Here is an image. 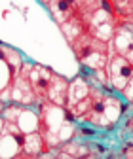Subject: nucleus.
<instances>
[{"label": "nucleus", "instance_id": "nucleus-12", "mask_svg": "<svg viewBox=\"0 0 133 159\" xmlns=\"http://www.w3.org/2000/svg\"><path fill=\"white\" fill-rule=\"evenodd\" d=\"M126 131H129V133H133V116L126 119Z\"/></svg>", "mask_w": 133, "mask_h": 159}, {"label": "nucleus", "instance_id": "nucleus-3", "mask_svg": "<svg viewBox=\"0 0 133 159\" xmlns=\"http://www.w3.org/2000/svg\"><path fill=\"white\" fill-rule=\"evenodd\" d=\"M55 78V72L50 70L48 66H42V65H32L31 70H29V82H31V87L34 91V97H36V102H46L48 101V91L51 87V82Z\"/></svg>", "mask_w": 133, "mask_h": 159}, {"label": "nucleus", "instance_id": "nucleus-13", "mask_svg": "<svg viewBox=\"0 0 133 159\" xmlns=\"http://www.w3.org/2000/svg\"><path fill=\"white\" fill-rule=\"evenodd\" d=\"M2 131H4V117L0 116V134H2Z\"/></svg>", "mask_w": 133, "mask_h": 159}, {"label": "nucleus", "instance_id": "nucleus-6", "mask_svg": "<svg viewBox=\"0 0 133 159\" xmlns=\"http://www.w3.org/2000/svg\"><path fill=\"white\" fill-rule=\"evenodd\" d=\"M50 152H51V148L46 144V140L40 134V131L25 134V142H23V153L25 155L36 157V155H48Z\"/></svg>", "mask_w": 133, "mask_h": 159}, {"label": "nucleus", "instance_id": "nucleus-15", "mask_svg": "<svg viewBox=\"0 0 133 159\" xmlns=\"http://www.w3.org/2000/svg\"><path fill=\"white\" fill-rule=\"evenodd\" d=\"M4 106H6V102L2 101V98H0V114H2V110H4Z\"/></svg>", "mask_w": 133, "mask_h": 159}, {"label": "nucleus", "instance_id": "nucleus-8", "mask_svg": "<svg viewBox=\"0 0 133 159\" xmlns=\"http://www.w3.org/2000/svg\"><path fill=\"white\" fill-rule=\"evenodd\" d=\"M91 95V85L86 82V80L80 76L76 78L74 82L69 84V97H67V106H74L76 102L84 101Z\"/></svg>", "mask_w": 133, "mask_h": 159}, {"label": "nucleus", "instance_id": "nucleus-10", "mask_svg": "<svg viewBox=\"0 0 133 159\" xmlns=\"http://www.w3.org/2000/svg\"><path fill=\"white\" fill-rule=\"evenodd\" d=\"M21 110H23L21 104L8 102V104L4 106V110H2V114H0V116L4 117V121H8V123H15V121H17V117H19V114H21Z\"/></svg>", "mask_w": 133, "mask_h": 159}, {"label": "nucleus", "instance_id": "nucleus-14", "mask_svg": "<svg viewBox=\"0 0 133 159\" xmlns=\"http://www.w3.org/2000/svg\"><path fill=\"white\" fill-rule=\"evenodd\" d=\"M13 159H31L29 155H25V153H21V155H17V157H13Z\"/></svg>", "mask_w": 133, "mask_h": 159}, {"label": "nucleus", "instance_id": "nucleus-5", "mask_svg": "<svg viewBox=\"0 0 133 159\" xmlns=\"http://www.w3.org/2000/svg\"><path fill=\"white\" fill-rule=\"evenodd\" d=\"M50 10L55 17L57 23H65L67 19L80 15V4L78 0H51L50 2Z\"/></svg>", "mask_w": 133, "mask_h": 159}, {"label": "nucleus", "instance_id": "nucleus-11", "mask_svg": "<svg viewBox=\"0 0 133 159\" xmlns=\"http://www.w3.org/2000/svg\"><path fill=\"white\" fill-rule=\"evenodd\" d=\"M122 95L126 97V101H129V102H133V78L127 82V85H126V89L122 91Z\"/></svg>", "mask_w": 133, "mask_h": 159}, {"label": "nucleus", "instance_id": "nucleus-7", "mask_svg": "<svg viewBox=\"0 0 133 159\" xmlns=\"http://www.w3.org/2000/svg\"><path fill=\"white\" fill-rule=\"evenodd\" d=\"M15 125L19 127V131H21L23 134L34 133V131H38V127H40V114L34 112L31 106H23V110H21V114H19Z\"/></svg>", "mask_w": 133, "mask_h": 159}, {"label": "nucleus", "instance_id": "nucleus-4", "mask_svg": "<svg viewBox=\"0 0 133 159\" xmlns=\"http://www.w3.org/2000/svg\"><path fill=\"white\" fill-rule=\"evenodd\" d=\"M108 48L112 49V53L126 57L133 65V32L131 30H127L126 27H118L114 30L112 40L108 42Z\"/></svg>", "mask_w": 133, "mask_h": 159}, {"label": "nucleus", "instance_id": "nucleus-2", "mask_svg": "<svg viewBox=\"0 0 133 159\" xmlns=\"http://www.w3.org/2000/svg\"><path fill=\"white\" fill-rule=\"evenodd\" d=\"M25 134L15 123L4 121V131L0 134V159H13L23 153Z\"/></svg>", "mask_w": 133, "mask_h": 159}, {"label": "nucleus", "instance_id": "nucleus-1", "mask_svg": "<svg viewBox=\"0 0 133 159\" xmlns=\"http://www.w3.org/2000/svg\"><path fill=\"white\" fill-rule=\"evenodd\" d=\"M105 72H107V82L110 89L122 93L127 82L133 78V65L118 53H108V63H107Z\"/></svg>", "mask_w": 133, "mask_h": 159}, {"label": "nucleus", "instance_id": "nucleus-9", "mask_svg": "<svg viewBox=\"0 0 133 159\" xmlns=\"http://www.w3.org/2000/svg\"><path fill=\"white\" fill-rule=\"evenodd\" d=\"M13 78H15V74L10 68V65L4 61V59H0V93H4L6 89L12 87Z\"/></svg>", "mask_w": 133, "mask_h": 159}]
</instances>
